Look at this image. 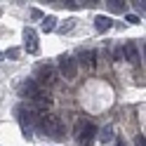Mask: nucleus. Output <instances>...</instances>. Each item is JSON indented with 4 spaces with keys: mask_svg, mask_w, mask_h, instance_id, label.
Here are the masks:
<instances>
[{
    "mask_svg": "<svg viewBox=\"0 0 146 146\" xmlns=\"http://www.w3.org/2000/svg\"><path fill=\"white\" fill-rule=\"evenodd\" d=\"M38 130L45 132L47 137H61L66 127H64V123H61L59 115H42L40 123H38Z\"/></svg>",
    "mask_w": 146,
    "mask_h": 146,
    "instance_id": "nucleus-1",
    "label": "nucleus"
},
{
    "mask_svg": "<svg viewBox=\"0 0 146 146\" xmlns=\"http://www.w3.org/2000/svg\"><path fill=\"white\" fill-rule=\"evenodd\" d=\"M38 92H40V90H38V83H35V80H24V83H21V87H19V94H21L24 99H26V97H29V99H33Z\"/></svg>",
    "mask_w": 146,
    "mask_h": 146,
    "instance_id": "nucleus-5",
    "label": "nucleus"
},
{
    "mask_svg": "<svg viewBox=\"0 0 146 146\" xmlns=\"http://www.w3.org/2000/svg\"><path fill=\"white\" fill-rule=\"evenodd\" d=\"M106 5H108V10H111V12H118V14H123L125 7H127L125 3H120V0H108Z\"/></svg>",
    "mask_w": 146,
    "mask_h": 146,
    "instance_id": "nucleus-13",
    "label": "nucleus"
},
{
    "mask_svg": "<svg viewBox=\"0 0 146 146\" xmlns=\"http://www.w3.org/2000/svg\"><path fill=\"white\" fill-rule=\"evenodd\" d=\"M111 26H113V21L108 19V17H102V14H99L97 19H94V29H97L99 33H106L108 29H111Z\"/></svg>",
    "mask_w": 146,
    "mask_h": 146,
    "instance_id": "nucleus-9",
    "label": "nucleus"
},
{
    "mask_svg": "<svg viewBox=\"0 0 146 146\" xmlns=\"http://www.w3.org/2000/svg\"><path fill=\"white\" fill-rule=\"evenodd\" d=\"M125 19H127V24H139V17H137V14H127Z\"/></svg>",
    "mask_w": 146,
    "mask_h": 146,
    "instance_id": "nucleus-16",
    "label": "nucleus"
},
{
    "mask_svg": "<svg viewBox=\"0 0 146 146\" xmlns=\"http://www.w3.org/2000/svg\"><path fill=\"white\" fill-rule=\"evenodd\" d=\"M40 29H42L45 33H52L54 29H57V17H54V14H50V17H42V24H40Z\"/></svg>",
    "mask_w": 146,
    "mask_h": 146,
    "instance_id": "nucleus-10",
    "label": "nucleus"
},
{
    "mask_svg": "<svg viewBox=\"0 0 146 146\" xmlns=\"http://www.w3.org/2000/svg\"><path fill=\"white\" fill-rule=\"evenodd\" d=\"M113 61H123V45H115L113 47Z\"/></svg>",
    "mask_w": 146,
    "mask_h": 146,
    "instance_id": "nucleus-14",
    "label": "nucleus"
},
{
    "mask_svg": "<svg viewBox=\"0 0 146 146\" xmlns=\"http://www.w3.org/2000/svg\"><path fill=\"white\" fill-rule=\"evenodd\" d=\"M38 83H42V85H50L52 80H54V68L52 66H40L38 68Z\"/></svg>",
    "mask_w": 146,
    "mask_h": 146,
    "instance_id": "nucleus-7",
    "label": "nucleus"
},
{
    "mask_svg": "<svg viewBox=\"0 0 146 146\" xmlns=\"http://www.w3.org/2000/svg\"><path fill=\"white\" fill-rule=\"evenodd\" d=\"M97 132H99V127H97L94 123H85L83 132H80V137H78V141L83 144V146H90V144L97 139Z\"/></svg>",
    "mask_w": 146,
    "mask_h": 146,
    "instance_id": "nucleus-3",
    "label": "nucleus"
},
{
    "mask_svg": "<svg viewBox=\"0 0 146 146\" xmlns=\"http://www.w3.org/2000/svg\"><path fill=\"white\" fill-rule=\"evenodd\" d=\"M78 59H80V64H85V66H94L97 52H94V50H80V52H78Z\"/></svg>",
    "mask_w": 146,
    "mask_h": 146,
    "instance_id": "nucleus-8",
    "label": "nucleus"
},
{
    "mask_svg": "<svg viewBox=\"0 0 146 146\" xmlns=\"http://www.w3.org/2000/svg\"><path fill=\"white\" fill-rule=\"evenodd\" d=\"M97 134H99V141H104V144H111V141H113V127H111V125H106L104 130L97 132Z\"/></svg>",
    "mask_w": 146,
    "mask_h": 146,
    "instance_id": "nucleus-11",
    "label": "nucleus"
},
{
    "mask_svg": "<svg viewBox=\"0 0 146 146\" xmlns=\"http://www.w3.org/2000/svg\"><path fill=\"white\" fill-rule=\"evenodd\" d=\"M123 57L127 61H132V64L139 61V47H137V42H127L125 45V47H123Z\"/></svg>",
    "mask_w": 146,
    "mask_h": 146,
    "instance_id": "nucleus-6",
    "label": "nucleus"
},
{
    "mask_svg": "<svg viewBox=\"0 0 146 146\" xmlns=\"http://www.w3.org/2000/svg\"><path fill=\"white\" fill-rule=\"evenodd\" d=\"M31 17H33V19H42V12H40V10H33Z\"/></svg>",
    "mask_w": 146,
    "mask_h": 146,
    "instance_id": "nucleus-19",
    "label": "nucleus"
},
{
    "mask_svg": "<svg viewBox=\"0 0 146 146\" xmlns=\"http://www.w3.org/2000/svg\"><path fill=\"white\" fill-rule=\"evenodd\" d=\"M132 5H134V10H137V12H141V14H144V0H141V3L137 0V3H132Z\"/></svg>",
    "mask_w": 146,
    "mask_h": 146,
    "instance_id": "nucleus-18",
    "label": "nucleus"
},
{
    "mask_svg": "<svg viewBox=\"0 0 146 146\" xmlns=\"http://www.w3.org/2000/svg\"><path fill=\"white\" fill-rule=\"evenodd\" d=\"M3 59H5V54H3V52H0V61H3Z\"/></svg>",
    "mask_w": 146,
    "mask_h": 146,
    "instance_id": "nucleus-21",
    "label": "nucleus"
},
{
    "mask_svg": "<svg viewBox=\"0 0 146 146\" xmlns=\"http://www.w3.org/2000/svg\"><path fill=\"white\" fill-rule=\"evenodd\" d=\"M5 57H10V59H17V57H19V50H17V47L7 50V52H5Z\"/></svg>",
    "mask_w": 146,
    "mask_h": 146,
    "instance_id": "nucleus-15",
    "label": "nucleus"
},
{
    "mask_svg": "<svg viewBox=\"0 0 146 146\" xmlns=\"http://www.w3.org/2000/svg\"><path fill=\"white\" fill-rule=\"evenodd\" d=\"M59 71H61L64 78H76V73H78V61L71 59V57H61V59H59Z\"/></svg>",
    "mask_w": 146,
    "mask_h": 146,
    "instance_id": "nucleus-2",
    "label": "nucleus"
},
{
    "mask_svg": "<svg viewBox=\"0 0 146 146\" xmlns=\"http://www.w3.org/2000/svg\"><path fill=\"white\" fill-rule=\"evenodd\" d=\"M134 144H137V146H146V139H144V134H137Z\"/></svg>",
    "mask_w": 146,
    "mask_h": 146,
    "instance_id": "nucleus-17",
    "label": "nucleus"
},
{
    "mask_svg": "<svg viewBox=\"0 0 146 146\" xmlns=\"http://www.w3.org/2000/svg\"><path fill=\"white\" fill-rule=\"evenodd\" d=\"M24 42H26V52H29V54H38V52H40L38 35H35L33 29H26V31H24Z\"/></svg>",
    "mask_w": 146,
    "mask_h": 146,
    "instance_id": "nucleus-4",
    "label": "nucleus"
},
{
    "mask_svg": "<svg viewBox=\"0 0 146 146\" xmlns=\"http://www.w3.org/2000/svg\"><path fill=\"white\" fill-rule=\"evenodd\" d=\"M76 24H78L76 19H68V21H64L61 26H57V29H54V31H59L61 35H66V33H71L73 29H76Z\"/></svg>",
    "mask_w": 146,
    "mask_h": 146,
    "instance_id": "nucleus-12",
    "label": "nucleus"
},
{
    "mask_svg": "<svg viewBox=\"0 0 146 146\" xmlns=\"http://www.w3.org/2000/svg\"><path fill=\"white\" fill-rule=\"evenodd\" d=\"M113 146H125V141H115V144H113Z\"/></svg>",
    "mask_w": 146,
    "mask_h": 146,
    "instance_id": "nucleus-20",
    "label": "nucleus"
}]
</instances>
